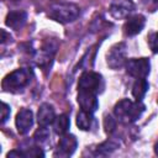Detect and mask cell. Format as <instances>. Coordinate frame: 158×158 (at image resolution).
I'll return each mask as SVG.
<instances>
[{
    "mask_svg": "<svg viewBox=\"0 0 158 158\" xmlns=\"http://www.w3.org/2000/svg\"><path fill=\"white\" fill-rule=\"evenodd\" d=\"M32 73L26 68H20L7 74L1 83V86L6 91H17L25 88L31 80Z\"/></svg>",
    "mask_w": 158,
    "mask_h": 158,
    "instance_id": "3",
    "label": "cell"
},
{
    "mask_svg": "<svg viewBox=\"0 0 158 158\" xmlns=\"http://www.w3.org/2000/svg\"><path fill=\"white\" fill-rule=\"evenodd\" d=\"M10 106L6 102H1V123H5L10 117Z\"/></svg>",
    "mask_w": 158,
    "mask_h": 158,
    "instance_id": "20",
    "label": "cell"
},
{
    "mask_svg": "<svg viewBox=\"0 0 158 158\" xmlns=\"http://www.w3.org/2000/svg\"><path fill=\"white\" fill-rule=\"evenodd\" d=\"M93 114L91 112H88V111H84V110H80L77 115V126L83 130V131H88L90 130L91 127V123H93Z\"/></svg>",
    "mask_w": 158,
    "mask_h": 158,
    "instance_id": "15",
    "label": "cell"
},
{
    "mask_svg": "<svg viewBox=\"0 0 158 158\" xmlns=\"http://www.w3.org/2000/svg\"><path fill=\"white\" fill-rule=\"evenodd\" d=\"M78 146V141L75 138L74 135H69V133H64L62 135V137L58 141V148H57V153L62 157H68L72 156Z\"/></svg>",
    "mask_w": 158,
    "mask_h": 158,
    "instance_id": "10",
    "label": "cell"
},
{
    "mask_svg": "<svg viewBox=\"0 0 158 158\" xmlns=\"http://www.w3.org/2000/svg\"><path fill=\"white\" fill-rule=\"evenodd\" d=\"M116 123L114 121V118L111 116H107L105 117V128H106V132H112L114 128H115Z\"/></svg>",
    "mask_w": 158,
    "mask_h": 158,
    "instance_id": "22",
    "label": "cell"
},
{
    "mask_svg": "<svg viewBox=\"0 0 158 158\" xmlns=\"http://www.w3.org/2000/svg\"><path fill=\"white\" fill-rule=\"evenodd\" d=\"M56 118V114H54V109L52 105L44 102L40 106L38 112H37V122L40 126H48L51 123H53Z\"/></svg>",
    "mask_w": 158,
    "mask_h": 158,
    "instance_id": "13",
    "label": "cell"
},
{
    "mask_svg": "<svg viewBox=\"0 0 158 158\" xmlns=\"http://www.w3.org/2000/svg\"><path fill=\"white\" fill-rule=\"evenodd\" d=\"M101 88H102V77L99 73L85 72L79 78V83H78L79 90H86L98 94Z\"/></svg>",
    "mask_w": 158,
    "mask_h": 158,
    "instance_id": "6",
    "label": "cell"
},
{
    "mask_svg": "<svg viewBox=\"0 0 158 158\" xmlns=\"http://www.w3.org/2000/svg\"><path fill=\"white\" fill-rule=\"evenodd\" d=\"M133 10L135 4L132 0H114L109 7L110 15L116 20L128 17L133 12Z\"/></svg>",
    "mask_w": 158,
    "mask_h": 158,
    "instance_id": "7",
    "label": "cell"
},
{
    "mask_svg": "<svg viewBox=\"0 0 158 158\" xmlns=\"http://www.w3.org/2000/svg\"><path fill=\"white\" fill-rule=\"evenodd\" d=\"M33 138L38 144H42V143L47 142V139L49 138V131H48L47 126H40L38 130L35 132Z\"/></svg>",
    "mask_w": 158,
    "mask_h": 158,
    "instance_id": "17",
    "label": "cell"
},
{
    "mask_svg": "<svg viewBox=\"0 0 158 158\" xmlns=\"http://www.w3.org/2000/svg\"><path fill=\"white\" fill-rule=\"evenodd\" d=\"M77 100H78V104L80 106V110L94 114L99 107V101H98V98H96V93L86 91V90H79Z\"/></svg>",
    "mask_w": 158,
    "mask_h": 158,
    "instance_id": "8",
    "label": "cell"
},
{
    "mask_svg": "<svg viewBox=\"0 0 158 158\" xmlns=\"http://www.w3.org/2000/svg\"><path fill=\"white\" fill-rule=\"evenodd\" d=\"M146 23V19L143 15H133L127 19L123 25V32L126 36H136L138 35Z\"/></svg>",
    "mask_w": 158,
    "mask_h": 158,
    "instance_id": "11",
    "label": "cell"
},
{
    "mask_svg": "<svg viewBox=\"0 0 158 158\" xmlns=\"http://www.w3.org/2000/svg\"><path fill=\"white\" fill-rule=\"evenodd\" d=\"M126 72L131 77L138 79V78H146L149 74L151 70V63L148 58H132L127 59L126 64Z\"/></svg>",
    "mask_w": 158,
    "mask_h": 158,
    "instance_id": "5",
    "label": "cell"
},
{
    "mask_svg": "<svg viewBox=\"0 0 158 158\" xmlns=\"http://www.w3.org/2000/svg\"><path fill=\"white\" fill-rule=\"evenodd\" d=\"M117 148V143L112 142V141H106L105 143L100 144L96 149V154H102V156H106L109 153H111L112 151H115Z\"/></svg>",
    "mask_w": 158,
    "mask_h": 158,
    "instance_id": "18",
    "label": "cell"
},
{
    "mask_svg": "<svg viewBox=\"0 0 158 158\" xmlns=\"http://www.w3.org/2000/svg\"><path fill=\"white\" fill-rule=\"evenodd\" d=\"M106 62L107 65L111 69H118L121 67H123L127 62V47L126 43L120 42L114 44L110 51L107 52L106 56Z\"/></svg>",
    "mask_w": 158,
    "mask_h": 158,
    "instance_id": "4",
    "label": "cell"
},
{
    "mask_svg": "<svg viewBox=\"0 0 158 158\" xmlns=\"http://www.w3.org/2000/svg\"><path fill=\"white\" fill-rule=\"evenodd\" d=\"M154 152H156V154L158 156V143H157V144L154 146Z\"/></svg>",
    "mask_w": 158,
    "mask_h": 158,
    "instance_id": "25",
    "label": "cell"
},
{
    "mask_svg": "<svg viewBox=\"0 0 158 158\" xmlns=\"http://www.w3.org/2000/svg\"><path fill=\"white\" fill-rule=\"evenodd\" d=\"M148 88H149V85H148V81L146 80V78L136 79V81L132 85V96L136 99V101H142Z\"/></svg>",
    "mask_w": 158,
    "mask_h": 158,
    "instance_id": "14",
    "label": "cell"
},
{
    "mask_svg": "<svg viewBox=\"0 0 158 158\" xmlns=\"http://www.w3.org/2000/svg\"><path fill=\"white\" fill-rule=\"evenodd\" d=\"M80 14V9L72 2L64 1H54L49 5L48 16L59 22V23H69L78 19Z\"/></svg>",
    "mask_w": 158,
    "mask_h": 158,
    "instance_id": "2",
    "label": "cell"
},
{
    "mask_svg": "<svg viewBox=\"0 0 158 158\" xmlns=\"http://www.w3.org/2000/svg\"><path fill=\"white\" fill-rule=\"evenodd\" d=\"M144 111V105L141 101H132L130 99L120 100L114 107L115 117L122 123H132L137 121Z\"/></svg>",
    "mask_w": 158,
    "mask_h": 158,
    "instance_id": "1",
    "label": "cell"
},
{
    "mask_svg": "<svg viewBox=\"0 0 158 158\" xmlns=\"http://www.w3.org/2000/svg\"><path fill=\"white\" fill-rule=\"evenodd\" d=\"M15 125L20 135H26L33 125V112L30 109H21L15 118Z\"/></svg>",
    "mask_w": 158,
    "mask_h": 158,
    "instance_id": "9",
    "label": "cell"
},
{
    "mask_svg": "<svg viewBox=\"0 0 158 158\" xmlns=\"http://www.w3.org/2000/svg\"><path fill=\"white\" fill-rule=\"evenodd\" d=\"M7 157H25V153L21 151H11L7 153Z\"/></svg>",
    "mask_w": 158,
    "mask_h": 158,
    "instance_id": "23",
    "label": "cell"
},
{
    "mask_svg": "<svg viewBox=\"0 0 158 158\" xmlns=\"http://www.w3.org/2000/svg\"><path fill=\"white\" fill-rule=\"evenodd\" d=\"M151 2L154 7H158V0H151Z\"/></svg>",
    "mask_w": 158,
    "mask_h": 158,
    "instance_id": "24",
    "label": "cell"
},
{
    "mask_svg": "<svg viewBox=\"0 0 158 158\" xmlns=\"http://www.w3.org/2000/svg\"><path fill=\"white\" fill-rule=\"evenodd\" d=\"M69 125H70V121H69V117L67 115H59L54 118L53 121V130L57 135H64L67 133L68 128H69Z\"/></svg>",
    "mask_w": 158,
    "mask_h": 158,
    "instance_id": "16",
    "label": "cell"
},
{
    "mask_svg": "<svg viewBox=\"0 0 158 158\" xmlns=\"http://www.w3.org/2000/svg\"><path fill=\"white\" fill-rule=\"evenodd\" d=\"M23 153H25V157H43L44 156L42 149L38 147H32L27 152H23Z\"/></svg>",
    "mask_w": 158,
    "mask_h": 158,
    "instance_id": "21",
    "label": "cell"
},
{
    "mask_svg": "<svg viewBox=\"0 0 158 158\" xmlns=\"http://www.w3.org/2000/svg\"><path fill=\"white\" fill-rule=\"evenodd\" d=\"M26 20H27V14L22 10H16V11H11L7 14L5 19V23L12 30H20L25 26Z\"/></svg>",
    "mask_w": 158,
    "mask_h": 158,
    "instance_id": "12",
    "label": "cell"
},
{
    "mask_svg": "<svg viewBox=\"0 0 158 158\" xmlns=\"http://www.w3.org/2000/svg\"><path fill=\"white\" fill-rule=\"evenodd\" d=\"M148 43H149V47L152 49L153 53H158V32H154L149 36V40H148Z\"/></svg>",
    "mask_w": 158,
    "mask_h": 158,
    "instance_id": "19",
    "label": "cell"
}]
</instances>
